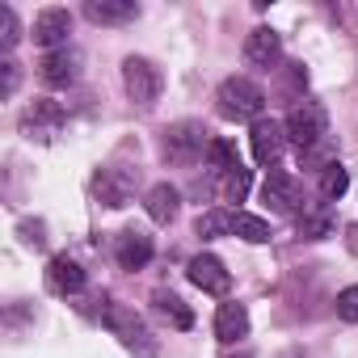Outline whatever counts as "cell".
I'll use <instances>...</instances> for the list:
<instances>
[{
    "instance_id": "ffe728a7",
    "label": "cell",
    "mask_w": 358,
    "mask_h": 358,
    "mask_svg": "<svg viewBox=\"0 0 358 358\" xmlns=\"http://www.w3.org/2000/svg\"><path fill=\"white\" fill-rule=\"evenodd\" d=\"M232 232H236L241 241H249V245H266V241H270V224H266L262 215H249V211H236V215H232Z\"/></svg>"
},
{
    "instance_id": "52a82bcc",
    "label": "cell",
    "mask_w": 358,
    "mask_h": 358,
    "mask_svg": "<svg viewBox=\"0 0 358 358\" xmlns=\"http://www.w3.org/2000/svg\"><path fill=\"white\" fill-rule=\"evenodd\" d=\"M59 127H64V106L59 101H51V97H38L34 106H26V114H22V135L26 139H55L59 135Z\"/></svg>"
},
{
    "instance_id": "9c48e42d",
    "label": "cell",
    "mask_w": 358,
    "mask_h": 358,
    "mask_svg": "<svg viewBox=\"0 0 358 358\" xmlns=\"http://www.w3.org/2000/svg\"><path fill=\"white\" fill-rule=\"evenodd\" d=\"M186 274H190V282H194L199 291H207V295H228V287H232V274L224 270V262H220L215 253H199Z\"/></svg>"
},
{
    "instance_id": "6da1fadb",
    "label": "cell",
    "mask_w": 358,
    "mask_h": 358,
    "mask_svg": "<svg viewBox=\"0 0 358 358\" xmlns=\"http://www.w3.org/2000/svg\"><path fill=\"white\" fill-rule=\"evenodd\" d=\"M101 324L135 354V358H156L160 350H156V337H152V329L143 324V316L135 312V308H127V303H114V299H106V308H101Z\"/></svg>"
},
{
    "instance_id": "4fadbf2b",
    "label": "cell",
    "mask_w": 358,
    "mask_h": 358,
    "mask_svg": "<svg viewBox=\"0 0 358 358\" xmlns=\"http://www.w3.org/2000/svg\"><path fill=\"white\" fill-rule=\"evenodd\" d=\"M76 72H80V51H76V47L47 51V59H43V80H47L51 89H68V85L76 80Z\"/></svg>"
},
{
    "instance_id": "f1b7e54d",
    "label": "cell",
    "mask_w": 358,
    "mask_h": 358,
    "mask_svg": "<svg viewBox=\"0 0 358 358\" xmlns=\"http://www.w3.org/2000/svg\"><path fill=\"white\" fill-rule=\"evenodd\" d=\"M17 232H22V241H26L30 249H43V245H47V224H43V220H22Z\"/></svg>"
},
{
    "instance_id": "4316f807",
    "label": "cell",
    "mask_w": 358,
    "mask_h": 358,
    "mask_svg": "<svg viewBox=\"0 0 358 358\" xmlns=\"http://www.w3.org/2000/svg\"><path fill=\"white\" fill-rule=\"evenodd\" d=\"M337 316H341L345 324H358V287H345V291L337 295Z\"/></svg>"
},
{
    "instance_id": "e0dca14e",
    "label": "cell",
    "mask_w": 358,
    "mask_h": 358,
    "mask_svg": "<svg viewBox=\"0 0 358 358\" xmlns=\"http://www.w3.org/2000/svg\"><path fill=\"white\" fill-rule=\"evenodd\" d=\"M143 207H148V220H152V224H173V220H177V207H182V194H177L169 182H160V186L148 190Z\"/></svg>"
},
{
    "instance_id": "7402d4cb",
    "label": "cell",
    "mask_w": 358,
    "mask_h": 358,
    "mask_svg": "<svg viewBox=\"0 0 358 358\" xmlns=\"http://www.w3.org/2000/svg\"><path fill=\"white\" fill-rule=\"evenodd\" d=\"M194 232H199L203 241L228 236V232H232V215H228V211H203V215H199V224H194Z\"/></svg>"
},
{
    "instance_id": "d6986e66",
    "label": "cell",
    "mask_w": 358,
    "mask_h": 358,
    "mask_svg": "<svg viewBox=\"0 0 358 358\" xmlns=\"http://www.w3.org/2000/svg\"><path fill=\"white\" fill-rule=\"evenodd\" d=\"M152 308H156V316L169 320L173 329H190V324H194V312L177 299L173 291H156V295H152Z\"/></svg>"
},
{
    "instance_id": "5b68a950",
    "label": "cell",
    "mask_w": 358,
    "mask_h": 358,
    "mask_svg": "<svg viewBox=\"0 0 358 358\" xmlns=\"http://www.w3.org/2000/svg\"><path fill=\"white\" fill-rule=\"evenodd\" d=\"M122 85H127V97H131L135 106H152V101L160 97V89H164V76H160V68H156L152 59L131 55V59L122 64Z\"/></svg>"
},
{
    "instance_id": "7a4b0ae2",
    "label": "cell",
    "mask_w": 358,
    "mask_h": 358,
    "mask_svg": "<svg viewBox=\"0 0 358 358\" xmlns=\"http://www.w3.org/2000/svg\"><path fill=\"white\" fill-rule=\"evenodd\" d=\"M262 106H266V93H262V85H253L249 76H228L224 85H220V93H215V110L224 114V118H232V122H257V114H262Z\"/></svg>"
},
{
    "instance_id": "ba28073f",
    "label": "cell",
    "mask_w": 358,
    "mask_h": 358,
    "mask_svg": "<svg viewBox=\"0 0 358 358\" xmlns=\"http://www.w3.org/2000/svg\"><path fill=\"white\" fill-rule=\"evenodd\" d=\"M139 182V169H118V164H106L97 177H93V190L106 207H127L131 203V190Z\"/></svg>"
},
{
    "instance_id": "3957f363",
    "label": "cell",
    "mask_w": 358,
    "mask_h": 358,
    "mask_svg": "<svg viewBox=\"0 0 358 358\" xmlns=\"http://www.w3.org/2000/svg\"><path fill=\"white\" fill-rule=\"evenodd\" d=\"M203 152H211V135L203 122L186 118V122H173L164 131V160L169 164H194Z\"/></svg>"
},
{
    "instance_id": "ac0fdd59",
    "label": "cell",
    "mask_w": 358,
    "mask_h": 358,
    "mask_svg": "<svg viewBox=\"0 0 358 358\" xmlns=\"http://www.w3.org/2000/svg\"><path fill=\"white\" fill-rule=\"evenodd\" d=\"M249 333V312H245V303H220V312H215V337L220 341H241Z\"/></svg>"
},
{
    "instance_id": "277c9868",
    "label": "cell",
    "mask_w": 358,
    "mask_h": 358,
    "mask_svg": "<svg viewBox=\"0 0 358 358\" xmlns=\"http://www.w3.org/2000/svg\"><path fill=\"white\" fill-rule=\"evenodd\" d=\"M287 139H295V148H299V156L303 152H312L316 143H324V135H329V114H324V106L320 101H299L291 114H287Z\"/></svg>"
},
{
    "instance_id": "2e32d148",
    "label": "cell",
    "mask_w": 358,
    "mask_h": 358,
    "mask_svg": "<svg viewBox=\"0 0 358 358\" xmlns=\"http://www.w3.org/2000/svg\"><path fill=\"white\" fill-rule=\"evenodd\" d=\"M148 262H152V236L127 228V232L118 236V266H122V270H143Z\"/></svg>"
},
{
    "instance_id": "4dcf8cb0",
    "label": "cell",
    "mask_w": 358,
    "mask_h": 358,
    "mask_svg": "<svg viewBox=\"0 0 358 358\" xmlns=\"http://www.w3.org/2000/svg\"><path fill=\"white\" fill-rule=\"evenodd\" d=\"M236 358H249V354H236Z\"/></svg>"
},
{
    "instance_id": "5bb4252c",
    "label": "cell",
    "mask_w": 358,
    "mask_h": 358,
    "mask_svg": "<svg viewBox=\"0 0 358 358\" xmlns=\"http://www.w3.org/2000/svg\"><path fill=\"white\" fill-rule=\"evenodd\" d=\"M85 17L97 22V26H127V22L139 17V5L135 0H89Z\"/></svg>"
},
{
    "instance_id": "9a60e30c",
    "label": "cell",
    "mask_w": 358,
    "mask_h": 358,
    "mask_svg": "<svg viewBox=\"0 0 358 358\" xmlns=\"http://www.w3.org/2000/svg\"><path fill=\"white\" fill-rule=\"evenodd\" d=\"M47 287H51L55 295H76V291H85V270H80L72 257H51V266H47Z\"/></svg>"
},
{
    "instance_id": "484cf974",
    "label": "cell",
    "mask_w": 358,
    "mask_h": 358,
    "mask_svg": "<svg viewBox=\"0 0 358 358\" xmlns=\"http://www.w3.org/2000/svg\"><path fill=\"white\" fill-rule=\"evenodd\" d=\"M17 38H22V26H17L13 9H9V5H0V47L13 51V47H17Z\"/></svg>"
},
{
    "instance_id": "44dd1931",
    "label": "cell",
    "mask_w": 358,
    "mask_h": 358,
    "mask_svg": "<svg viewBox=\"0 0 358 358\" xmlns=\"http://www.w3.org/2000/svg\"><path fill=\"white\" fill-rule=\"evenodd\" d=\"M207 160H211V173H232V169H241V156H236V148L228 143V139H211V152H207Z\"/></svg>"
},
{
    "instance_id": "f546056e",
    "label": "cell",
    "mask_w": 358,
    "mask_h": 358,
    "mask_svg": "<svg viewBox=\"0 0 358 358\" xmlns=\"http://www.w3.org/2000/svg\"><path fill=\"white\" fill-rule=\"evenodd\" d=\"M287 358H303V354H287Z\"/></svg>"
},
{
    "instance_id": "cb8c5ba5",
    "label": "cell",
    "mask_w": 358,
    "mask_h": 358,
    "mask_svg": "<svg viewBox=\"0 0 358 358\" xmlns=\"http://www.w3.org/2000/svg\"><path fill=\"white\" fill-rule=\"evenodd\" d=\"M245 194H249V169L241 164V169L224 173V199L228 203H245Z\"/></svg>"
},
{
    "instance_id": "d4e9b609",
    "label": "cell",
    "mask_w": 358,
    "mask_h": 358,
    "mask_svg": "<svg viewBox=\"0 0 358 358\" xmlns=\"http://www.w3.org/2000/svg\"><path fill=\"white\" fill-rule=\"evenodd\" d=\"M329 228H333V224H329L324 211H303V215H299V236H308V241H324Z\"/></svg>"
},
{
    "instance_id": "30bf717a",
    "label": "cell",
    "mask_w": 358,
    "mask_h": 358,
    "mask_svg": "<svg viewBox=\"0 0 358 358\" xmlns=\"http://www.w3.org/2000/svg\"><path fill=\"white\" fill-rule=\"evenodd\" d=\"M68 34H72V13L68 9H43L34 17V43L38 47L59 51V47H68Z\"/></svg>"
},
{
    "instance_id": "603a6c76",
    "label": "cell",
    "mask_w": 358,
    "mask_h": 358,
    "mask_svg": "<svg viewBox=\"0 0 358 358\" xmlns=\"http://www.w3.org/2000/svg\"><path fill=\"white\" fill-rule=\"evenodd\" d=\"M345 190H350V173H345L341 164H329V169L320 173V194L333 203V199H341Z\"/></svg>"
},
{
    "instance_id": "8992f818",
    "label": "cell",
    "mask_w": 358,
    "mask_h": 358,
    "mask_svg": "<svg viewBox=\"0 0 358 358\" xmlns=\"http://www.w3.org/2000/svg\"><path fill=\"white\" fill-rule=\"evenodd\" d=\"M262 203H266L270 211H278V215H295L299 203H303V190H299V182H295L291 173L270 169L266 182H262Z\"/></svg>"
},
{
    "instance_id": "7c38bea8",
    "label": "cell",
    "mask_w": 358,
    "mask_h": 358,
    "mask_svg": "<svg viewBox=\"0 0 358 358\" xmlns=\"http://www.w3.org/2000/svg\"><path fill=\"white\" fill-rule=\"evenodd\" d=\"M249 143H253V156L262 164H274L282 156V143H287V127L274 122V118H257L253 131H249Z\"/></svg>"
},
{
    "instance_id": "83f0119b",
    "label": "cell",
    "mask_w": 358,
    "mask_h": 358,
    "mask_svg": "<svg viewBox=\"0 0 358 358\" xmlns=\"http://www.w3.org/2000/svg\"><path fill=\"white\" fill-rule=\"evenodd\" d=\"M17 85H22V68L13 59H5V64H0V97H13Z\"/></svg>"
},
{
    "instance_id": "8fae6325",
    "label": "cell",
    "mask_w": 358,
    "mask_h": 358,
    "mask_svg": "<svg viewBox=\"0 0 358 358\" xmlns=\"http://www.w3.org/2000/svg\"><path fill=\"white\" fill-rule=\"evenodd\" d=\"M245 59H249L253 68L270 72V68L282 59V38H278V30H270V26L249 30V38H245Z\"/></svg>"
}]
</instances>
